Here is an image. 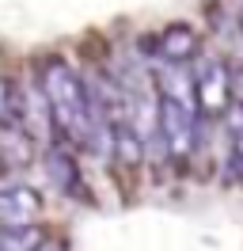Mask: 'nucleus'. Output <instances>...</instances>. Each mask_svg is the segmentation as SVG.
<instances>
[{"instance_id":"8","label":"nucleus","mask_w":243,"mask_h":251,"mask_svg":"<svg viewBox=\"0 0 243 251\" xmlns=\"http://www.w3.org/2000/svg\"><path fill=\"white\" fill-rule=\"evenodd\" d=\"M15 114H19V95L8 80L0 76V129L4 126H15Z\"/></svg>"},{"instance_id":"2","label":"nucleus","mask_w":243,"mask_h":251,"mask_svg":"<svg viewBox=\"0 0 243 251\" xmlns=\"http://www.w3.org/2000/svg\"><path fill=\"white\" fill-rule=\"evenodd\" d=\"M194 99L197 114H228L232 110V80H228V61L220 57H194Z\"/></svg>"},{"instance_id":"3","label":"nucleus","mask_w":243,"mask_h":251,"mask_svg":"<svg viewBox=\"0 0 243 251\" xmlns=\"http://www.w3.org/2000/svg\"><path fill=\"white\" fill-rule=\"evenodd\" d=\"M38 213H42V194L34 187L23 183L0 187V228H27Z\"/></svg>"},{"instance_id":"7","label":"nucleus","mask_w":243,"mask_h":251,"mask_svg":"<svg viewBox=\"0 0 243 251\" xmlns=\"http://www.w3.org/2000/svg\"><path fill=\"white\" fill-rule=\"evenodd\" d=\"M42 228H0V251H38L42 248Z\"/></svg>"},{"instance_id":"6","label":"nucleus","mask_w":243,"mask_h":251,"mask_svg":"<svg viewBox=\"0 0 243 251\" xmlns=\"http://www.w3.org/2000/svg\"><path fill=\"white\" fill-rule=\"evenodd\" d=\"M228 118V175L243 183V107H232Z\"/></svg>"},{"instance_id":"5","label":"nucleus","mask_w":243,"mask_h":251,"mask_svg":"<svg viewBox=\"0 0 243 251\" xmlns=\"http://www.w3.org/2000/svg\"><path fill=\"white\" fill-rule=\"evenodd\" d=\"M46 172L53 179V187L65 190L69 198H88L84 194V183H80V168H76V156L69 145H53L46 152Z\"/></svg>"},{"instance_id":"1","label":"nucleus","mask_w":243,"mask_h":251,"mask_svg":"<svg viewBox=\"0 0 243 251\" xmlns=\"http://www.w3.org/2000/svg\"><path fill=\"white\" fill-rule=\"evenodd\" d=\"M38 88L46 95L53 133L61 137V145L84 149V152H106L110 149V133H106V122L95 107L88 80L65 57H46L38 65Z\"/></svg>"},{"instance_id":"4","label":"nucleus","mask_w":243,"mask_h":251,"mask_svg":"<svg viewBox=\"0 0 243 251\" xmlns=\"http://www.w3.org/2000/svg\"><path fill=\"white\" fill-rule=\"evenodd\" d=\"M152 57L148 61H164V65H190L197 57V34L186 23H171L148 42Z\"/></svg>"},{"instance_id":"9","label":"nucleus","mask_w":243,"mask_h":251,"mask_svg":"<svg viewBox=\"0 0 243 251\" xmlns=\"http://www.w3.org/2000/svg\"><path fill=\"white\" fill-rule=\"evenodd\" d=\"M228 80H232V99H236V107H243V61L228 65Z\"/></svg>"}]
</instances>
